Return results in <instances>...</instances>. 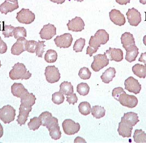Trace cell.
I'll return each instance as SVG.
<instances>
[{"label":"cell","instance_id":"1","mask_svg":"<svg viewBox=\"0 0 146 143\" xmlns=\"http://www.w3.org/2000/svg\"><path fill=\"white\" fill-rule=\"evenodd\" d=\"M31 75V73L27 70L25 64L19 62L15 64L9 72V77L12 80H27Z\"/></svg>","mask_w":146,"mask_h":143},{"label":"cell","instance_id":"2","mask_svg":"<svg viewBox=\"0 0 146 143\" xmlns=\"http://www.w3.org/2000/svg\"><path fill=\"white\" fill-rule=\"evenodd\" d=\"M109 40V34L105 30H99L94 35L91 36L89 41V46L97 52L101 45H105Z\"/></svg>","mask_w":146,"mask_h":143},{"label":"cell","instance_id":"3","mask_svg":"<svg viewBox=\"0 0 146 143\" xmlns=\"http://www.w3.org/2000/svg\"><path fill=\"white\" fill-rule=\"evenodd\" d=\"M16 110L10 105H6L0 109V120L5 124H9L15 119Z\"/></svg>","mask_w":146,"mask_h":143},{"label":"cell","instance_id":"4","mask_svg":"<svg viewBox=\"0 0 146 143\" xmlns=\"http://www.w3.org/2000/svg\"><path fill=\"white\" fill-rule=\"evenodd\" d=\"M16 19L22 24H31L34 22L35 14L29 9L23 8L17 13Z\"/></svg>","mask_w":146,"mask_h":143},{"label":"cell","instance_id":"5","mask_svg":"<svg viewBox=\"0 0 146 143\" xmlns=\"http://www.w3.org/2000/svg\"><path fill=\"white\" fill-rule=\"evenodd\" d=\"M44 74L46 81L51 84L58 82L60 79V73L58 69L54 66L46 67Z\"/></svg>","mask_w":146,"mask_h":143},{"label":"cell","instance_id":"6","mask_svg":"<svg viewBox=\"0 0 146 143\" xmlns=\"http://www.w3.org/2000/svg\"><path fill=\"white\" fill-rule=\"evenodd\" d=\"M117 101H119L120 104L123 106L129 108L135 107L138 104V99L136 96L127 94L125 91L119 95Z\"/></svg>","mask_w":146,"mask_h":143},{"label":"cell","instance_id":"7","mask_svg":"<svg viewBox=\"0 0 146 143\" xmlns=\"http://www.w3.org/2000/svg\"><path fill=\"white\" fill-rule=\"evenodd\" d=\"M94 61L91 64V68L94 72H98L109 64V59L104 54H98L93 57Z\"/></svg>","mask_w":146,"mask_h":143},{"label":"cell","instance_id":"8","mask_svg":"<svg viewBox=\"0 0 146 143\" xmlns=\"http://www.w3.org/2000/svg\"><path fill=\"white\" fill-rule=\"evenodd\" d=\"M64 132L68 135H73L78 133L80 129V125L71 119L64 120L62 123Z\"/></svg>","mask_w":146,"mask_h":143},{"label":"cell","instance_id":"9","mask_svg":"<svg viewBox=\"0 0 146 143\" xmlns=\"http://www.w3.org/2000/svg\"><path fill=\"white\" fill-rule=\"evenodd\" d=\"M56 45L60 48L70 47L73 41V38L70 33H65L58 35L54 39Z\"/></svg>","mask_w":146,"mask_h":143},{"label":"cell","instance_id":"10","mask_svg":"<svg viewBox=\"0 0 146 143\" xmlns=\"http://www.w3.org/2000/svg\"><path fill=\"white\" fill-rule=\"evenodd\" d=\"M125 90L129 92L134 93L135 94H137L140 92L141 85L138 81L133 77H129L125 81Z\"/></svg>","mask_w":146,"mask_h":143},{"label":"cell","instance_id":"11","mask_svg":"<svg viewBox=\"0 0 146 143\" xmlns=\"http://www.w3.org/2000/svg\"><path fill=\"white\" fill-rule=\"evenodd\" d=\"M40 37L43 40H49L56 35V28L53 24L45 25L39 32Z\"/></svg>","mask_w":146,"mask_h":143},{"label":"cell","instance_id":"12","mask_svg":"<svg viewBox=\"0 0 146 143\" xmlns=\"http://www.w3.org/2000/svg\"><path fill=\"white\" fill-rule=\"evenodd\" d=\"M128 23L131 26H137L141 23V14L137 10L133 8L129 9L126 13Z\"/></svg>","mask_w":146,"mask_h":143},{"label":"cell","instance_id":"13","mask_svg":"<svg viewBox=\"0 0 146 143\" xmlns=\"http://www.w3.org/2000/svg\"><path fill=\"white\" fill-rule=\"evenodd\" d=\"M104 54L110 61L120 62L123 58V52L120 48L110 47L109 49L106 51Z\"/></svg>","mask_w":146,"mask_h":143},{"label":"cell","instance_id":"14","mask_svg":"<svg viewBox=\"0 0 146 143\" xmlns=\"http://www.w3.org/2000/svg\"><path fill=\"white\" fill-rule=\"evenodd\" d=\"M67 26L69 31L76 32H81L84 30L85 23L80 17H76L68 21Z\"/></svg>","mask_w":146,"mask_h":143},{"label":"cell","instance_id":"15","mask_svg":"<svg viewBox=\"0 0 146 143\" xmlns=\"http://www.w3.org/2000/svg\"><path fill=\"white\" fill-rule=\"evenodd\" d=\"M32 110V107H28L21 104L19 108V115L17 116V122L20 125H25Z\"/></svg>","mask_w":146,"mask_h":143},{"label":"cell","instance_id":"16","mask_svg":"<svg viewBox=\"0 0 146 143\" xmlns=\"http://www.w3.org/2000/svg\"><path fill=\"white\" fill-rule=\"evenodd\" d=\"M109 16L111 20L115 25L122 26L126 23V19L124 15L117 9H113L110 12Z\"/></svg>","mask_w":146,"mask_h":143},{"label":"cell","instance_id":"17","mask_svg":"<svg viewBox=\"0 0 146 143\" xmlns=\"http://www.w3.org/2000/svg\"><path fill=\"white\" fill-rule=\"evenodd\" d=\"M27 40L25 38L17 39L11 49V54L14 55H20L23 52L25 51V43Z\"/></svg>","mask_w":146,"mask_h":143},{"label":"cell","instance_id":"18","mask_svg":"<svg viewBox=\"0 0 146 143\" xmlns=\"http://www.w3.org/2000/svg\"><path fill=\"white\" fill-rule=\"evenodd\" d=\"M133 127H132L131 125L121 120V122L119 123V128L117 129L118 133L122 137H131Z\"/></svg>","mask_w":146,"mask_h":143},{"label":"cell","instance_id":"19","mask_svg":"<svg viewBox=\"0 0 146 143\" xmlns=\"http://www.w3.org/2000/svg\"><path fill=\"white\" fill-rule=\"evenodd\" d=\"M19 8L18 2L12 3L5 0V1L0 5V12L1 14H7L9 12H11Z\"/></svg>","mask_w":146,"mask_h":143},{"label":"cell","instance_id":"20","mask_svg":"<svg viewBox=\"0 0 146 143\" xmlns=\"http://www.w3.org/2000/svg\"><path fill=\"white\" fill-rule=\"evenodd\" d=\"M126 51V55L125 59L127 61L131 63L136 60V57L139 54V49L135 45H133L130 46L126 48H125Z\"/></svg>","mask_w":146,"mask_h":143},{"label":"cell","instance_id":"21","mask_svg":"<svg viewBox=\"0 0 146 143\" xmlns=\"http://www.w3.org/2000/svg\"><path fill=\"white\" fill-rule=\"evenodd\" d=\"M11 93L14 96L21 98L28 91L25 88L24 85L21 83H15L11 87Z\"/></svg>","mask_w":146,"mask_h":143},{"label":"cell","instance_id":"22","mask_svg":"<svg viewBox=\"0 0 146 143\" xmlns=\"http://www.w3.org/2000/svg\"><path fill=\"white\" fill-rule=\"evenodd\" d=\"M121 120L131 125L132 127L135 126L140 121L139 119L138 115L134 112H128L125 113L123 116L122 117Z\"/></svg>","mask_w":146,"mask_h":143},{"label":"cell","instance_id":"23","mask_svg":"<svg viewBox=\"0 0 146 143\" xmlns=\"http://www.w3.org/2000/svg\"><path fill=\"white\" fill-rule=\"evenodd\" d=\"M121 41L122 46L125 49L131 45H135L133 35L129 32H125L122 34L121 37Z\"/></svg>","mask_w":146,"mask_h":143},{"label":"cell","instance_id":"24","mask_svg":"<svg viewBox=\"0 0 146 143\" xmlns=\"http://www.w3.org/2000/svg\"><path fill=\"white\" fill-rule=\"evenodd\" d=\"M116 70L114 68L110 67L102 73L100 77L102 81L106 84H108L112 81L113 78L115 77Z\"/></svg>","mask_w":146,"mask_h":143},{"label":"cell","instance_id":"25","mask_svg":"<svg viewBox=\"0 0 146 143\" xmlns=\"http://www.w3.org/2000/svg\"><path fill=\"white\" fill-rule=\"evenodd\" d=\"M36 98L34 94L32 93L27 92L21 98V102L22 105L28 107H32L35 104Z\"/></svg>","mask_w":146,"mask_h":143},{"label":"cell","instance_id":"26","mask_svg":"<svg viewBox=\"0 0 146 143\" xmlns=\"http://www.w3.org/2000/svg\"><path fill=\"white\" fill-rule=\"evenodd\" d=\"M132 72L136 76L140 78H145L146 77V65L135 64L132 67Z\"/></svg>","mask_w":146,"mask_h":143},{"label":"cell","instance_id":"27","mask_svg":"<svg viewBox=\"0 0 146 143\" xmlns=\"http://www.w3.org/2000/svg\"><path fill=\"white\" fill-rule=\"evenodd\" d=\"M60 92H62L64 95L68 96L73 93L74 92L73 86L71 83L68 81H63L60 85Z\"/></svg>","mask_w":146,"mask_h":143},{"label":"cell","instance_id":"28","mask_svg":"<svg viewBox=\"0 0 146 143\" xmlns=\"http://www.w3.org/2000/svg\"><path fill=\"white\" fill-rule=\"evenodd\" d=\"M105 113L106 110L102 107L99 106H94L92 107L91 113L93 116L96 119H99L104 117L105 115Z\"/></svg>","mask_w":146,"mask_h":143},{"label":"cell","instance_id":"29","mask_svg":"<svg viewBox=\"0 0 146 143\" xmlns=\"http://www.w3.org/2000/svg\"><path fill=\"white\" fill-rule=\"evenodd\" d=\"M134 141L136 143H146V133L141 129H136L133 136Z\"/></svg>","mask_w":146,"mask_h":143},{"label":"cell","instance_id":"30","mask_svg":"<svg viewBox=\"0 0 146 143\" xmlns=\"http://www.w3.org/2000/svg\"><path fill=\"white\" fill-rule=\"evenodd\" d=\"M78 109L80 113L84 116L90 114L92 110L91 105L86 101L81 102L78 106Z\"/></svg>","mask_w":146,"mask_h":143},{"label":"cell","instance_id":"31","mask_svg":"<svg viewBox=\"0 0 146 143\" xmlns=\"http://www.w3.org/2000/svg\"><path fill=\"white\" fill-rule=\"evenodd\" d=\"M57 53L56 51L53 49H49L46 52L44 60L45 61L49 63H54L57 60Z\"/></svg>","mask_w":146,"mask_h":143},{"label":"cell","instance_id":"32","mask_svg":"<svg viewBox=\"0 0 146 143\" xmlns=\"http://www.w3.org/2000/svg\"><path fill=\"white\" fill-rule=\"evenodd\" d=\"M48 130L50 133V136H51L52 139L56 140L60 138L62 136V133L60 131V129L59 125L49 128Z\"/></svg>","mask_w":146,"mask_h":143},{"label":"cell","instance_id":"33","mask_svg":"<svg viewBox=\"0 0 146 143\" xmlns=\"http://www.w3.org/2000/svg\"><path fill=\"white\" fill-rule=\"evenodd\" d=\"M90 87L88 84L82 83L79 84L77 86V91L80 95L85 96L88 95L90 91Z\"/></svg>","mask_w":146,"mask_h":143},{"label":"cell","instance_id":"34","mask_svg":"<svg viewBox=\"0 0 146 143\" xmlns=\"http://www.w3.org/2000/svg\"><path fill=\"white\" fill-rule=\"evenodd\" d=\"M28 125L30 130L35 131L39 129L40 125H42V123L39 117H34L30 119L29 122L28 123Z\"/></svg>","mask_w":146,"mask_h":143},{"label":"cell","instance_id":"35","mask_svg":"<svg viewBox=\"0 0 146 143\" xmlns=\"http://www.w3.org/2000/svg\"><path fill=\"white\" fill-rule=\"evenodd\" d=\"M65 100V97L63 94L60 91L55 92L52 96V101L54 104L60 105L63 104Z\"/></svg>","mask_w":146,"mask_h":143},{"label":"cell","instance_id":"36","mask_svg":"<svg viewBox=\"0 0 146 143\" xmlns=\"http://www.w3.org/2000/svg\"><path fill=\"white\" fill-rule=\"evenodd\" d=\"M85 41L86 40L85 39L82 38L78 39L73 45V51L77 52H82L85 45Z\"/></svg>","mask_w":146,"mask_h":143},{"label":"cell","instance_id":"37","mask_svg":"<svg viewBox=\"0 0 146 143\" xmlns=\"http://www.w3.org/2000/svg\"><path fill=\"white\" fill-rule=\"evenodd\" d=\"M14 38L16 39L27 37V31L24 27H16L14 32Z\"/></svg>","mask_w":146,"mask_h":143},{"label":"cell","instance_id":"38","mask_svg":"<svg viewBox=\"0 0 146 143\" xmlns=\"http://www.w3.org/2000/svg\"><path fill=\"white\" fill-rule=\"evenodd\" d=\"M37 43L35 40H27L25 43V51L30 53L36 52Z\"/></svg>","mask_w":146,"mask_h":143},{"label":"cell","instance_id":"39","mask_svg":"<svg viewBox=\"0 0 146 143\" xmlns=\"http://www.w3.org/2000/svg\"><path fill=\"white\" fill-rule=\"evenodd\" d=\"M78 75L81 79L86 80L90 78L91 76V72H90L88 68L84 67L80 69L78 73Z\"/></svg>","mask_w":146,"mask_h":143},{"label":"cell","instance_id":"40","mask_svg":"<svg viewBox=\"0 0 146 143\" xmlns=\"http://www.w3.org/2000/svg\"><path fill=\"white\" fill-rule=\"evenodd\" d=\"M15 28L11 25H5L2 30V34L5 37L9 38L10 37H13Z\"/></svg>","mask_w":146,"mask_h":143},{"label":"cell","instance_id":"41","mask_svg":"<svg viewBox=\"0 0 146 143\" xmlns=\"http://www.w3.org/2000/svg\"><path fill=\"white\" fill-rule=\"evenodd\" d=\"M52 117V114L49 112H44L39 115V119L41 122L42 125L45 127L49 119Z\"/></svg>","mask_w":146,"mask_h":143},{"label":"cell","instance_id":"42","mask_svg":"<svg viewBox=\"0 0 146 143\" xmlns=\"http://www.w3.org/2000/svg\"><path fill=\"white\" fill-rule=\"evenodd\" d=\"M44 43L45 41H38L37 43L36 54V56L38 57H43V55L44 52V47H45Z\"/></svg>","mask_w":146,"mask_h":143},{"label":"cell","instance_id":"43","mask_svg":"<svg viewBox=\"0 0 146 143\" xmlns=\"http://www.w3.org/2000/svg\"><path fill=\"white\" fill-rule=\"evenodd\" d=\"M125 91L123 90V89L120 87H118L117 88H115L113 89V90L112 91V96L117 101L118 100V98L119 95L121 94L122 93H123Z\"/></svg>","mask_w":146,"mask_h":143},{"label":"cell","instance_id":"44","mask_svg":"<svg viewBox=\"0 0 146 143\" xmlns=\"http://www.w3.org/2000/svg\"><path fill=\"white\" fill-rule=\"evenodd\" d=\"M56 125H58V119H57L56 117L52 116L50 119H49V121L48 122L45 127L47 128V129H49V128H51Z\"/></svg>","mask_w":146,"mask_h":143},{"label":"cell","instance_id":"45","mask_svg":"<svg viewBox=\"0 0 146 143\" xmlns=\"http://www.w3.org/2000/svg\"><path fill=\"white\" fill-rule=\"evenodd\" d=\"M78 97L75 93H72L70 95L66 96V101L68 102L69 104H72L74 105L78 101Z\"/></svg>","mask_w":146,"mask_h":143},{"label":"cell","instance_id":"46","mask_svg":"<svg viewBox=\"0 0 146 143\" xmlns=\"http://www.w3.org/2000/svg\"><path fill=\"white\" fill-rule=\"evenodd\" d=\"M7 45L0 37V54H4L7 51Z\"/></svg>","mask_w":146,"mask_h":143},{"label":"cell","instance_id":"47","mask_svg":"<svg viewBox=\"0 0 146 143\" xmlns=\"http://www.w3.org/2000/svg\"><path fill=\"white\" fill-rule=\"evenodd\" d=\"M96 52H97V51H96L95 50L93 49L92 48H91L90 46H88V48H87L86 54L89 55L90 57L92 56L93 54L94 53H96Z\"/></svg>","mask_w":146,"mask_h":143},{"label":"cell","instance_id":"48","mask_svg":"<svg viewBox=\"0 0 146 143\" xmlns=\"http://www.w3.org/2000/svg\"><path fill=\"white\" fill-rule=\"evenodd\" d=\"M139 61L143 62L146 65V52L141 54L140 57L139 59Z\"/></svg>","mask_w":146,"mask_h":143},{"label":"cell","instance_id":"49","mask_svg":"<svg viewBox=\"0 0 146 143\" xmlns=\"http://www.w3.org/2000/svg\"><path fill=\"white\" fill-rule=\"evenodd\" d=\"M115 1L119 5H126L130 2L131 0H115Z\"/></svg>","mask_w":146,"mask_h":143},{"label":"cell","instance_id":"50","mask_svg":"<svg viewBox=\"0 0 146 143\" xmlns=\"http://www.w3.org/2000/svg\"><path fill=\"white\" fill-rule=\"evenodd\" d=\"M74 143H86V142L85 141V139H84L82 138H81V137H77L75 139Z\"/></svg>","mask_w":146,"mask_h":143},{"label":"cell","instance_id":"51","mask_svg":"<svg viewBox=\"0 0 146 143\" xmlns=\"http://www.w3.org/2000/svg\"><path fill=\"white\" fill-rule=\"evenodd\" d=\"M50 1L54 3H56L58 5L63 4L64 2H65V0H50Z\"/></svg>","mask_w":146,"mask_h":143},{"label":"cell","instance_id":"52","mask_svg":"<svg viewBox=\"0 0 146 143\" xmlns=\"http://www.w3.org/2000/svg\"><path fill=\"white\" fill-rule=\"evenodd\" d=\"M3 127L2 125V124L0 123V138L3 136Z\"/></svg>","mask_w":146,"mask_h":143},{"label":"cell","instance_id":"53","mask_svg":"<svg viewBox=\"0 0 146 143\" xmlns=\"http://www.w3.org/2000/svg\"><path fill=\"white\" fill-rule=\"evenodd\" d=\"M140 2L141 3V4L145 5L146 4V0H139Z\"/></svg>","mask_w":146,"mask_h":143},{"label":"cell","instance_id":"54","mask_svg":"<svg viewBox=\"0 0 146 143\" xmlns=\"http://www.w3.org/2000/svg\"><path fill=\"white\" fill-rule=\"evenodd\" d=\"M143 43L145 44V45L146 46V35L143 37Z\"/></svg>","mask_w":146,"mask_h":143},{"label":"cell","instance_id":"55","mask_svg":"<svg viewBox=\"0 0 146 143\" xmlns=\"http://www.w3.org/2000/svg\"><path fill=\"white\" fill-rule=\"evenodd\" d=\"M8 1H9L10 2H12V3H15L16 2H18V0H7Z\"/></svg>","mask_w":146,"mask_h":143},{"label":"cell","instance_id":"56","mask_svg":"<svg viewBox=\"0 0 146 143\" xmlns=\"http://www.w3.org/2000/svg\"><path fill=\"white\" fill-rule=\"evenodd\" d=\"M74 1H78V2H83V1H84V0H74Z\"/></svg>","mask_w":146,"mask_h":143},{"label":"cell","instance_id":"57","mask_svg":"<svg viewBox=\"0 0 146 143\" xmlns=\"http://www.w3.org/2000/svg\"><path fill=\"white\" fill-rule=\"evenodd\" d=\"M1 66H2V65H1V61H0V68L1 67Z\"/></svg>","mask_w":146,"mask_h":143}]
</instances>
